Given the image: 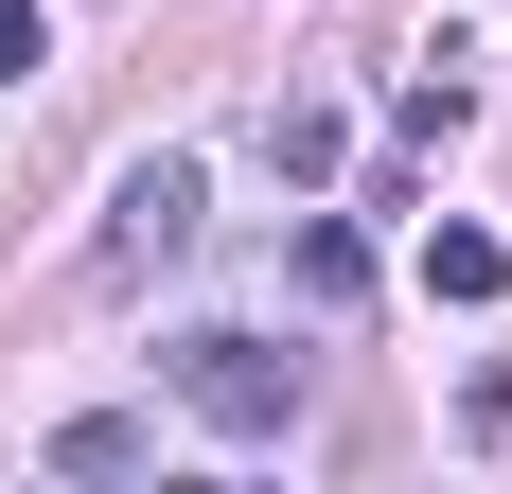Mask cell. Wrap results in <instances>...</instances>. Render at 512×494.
Returning a JSON list of instances; mask_svg holds the SVG:
<instances>
[{
  "mask_svg": "<svg viewBox=\"0 0 512 494\" xmlns=\"http://www.w3.org/2000/svg\"><path fill=\"white\" fill-rule=\"evenodd\" d=\"M301 300H318V318H354V300H371V247L336 230V212H301Z\"/></svg>",
  "mask_w": 512,
  "mask_h": 494,
  "instance_id": "obj_4",
  "label": "cell"
},
{
  "mask_svg": "<svg viewBox=\"0 0 512 494\" xmlns=\"http://www.w3.org/2000/svg\"><path fill=\"white\" fill-rule=\"evenodd\" d=\"M460 106H477V89H460V53H442V71H407V106H389V124H407V142H460Z\"/></svg>",
  "mask_w": 512,
  "mask_h": 494,
  "instance_id": "obj_6",
  "label": "cell"
},
{
  "mask_svg": "<svg viewBox=\"0 0 512 494\" xmlns=\"http://www.w3.org/2000/svg\"><path fill=\"white\" fill-rule=\"evenodd\" d=\"M36 53H53V18H36V0H0V89H18Z\"/></svg>",
  "mask_w": 512,
  "mask_h": 494,
  "instance_id": "obj_8",
  "label": "cell"
},
{
  "mask_svg": "<svg viewBox=\"0 0 512 494\" xmlns=\"http://www.w3.org/2000/svg\"><path fill=\"white\" fill-rule=\"evenodd\" d=\"M159 371H177L195 424H230V442H283V424H301V353H265V336H177Z\"/></svg>",
  "mask_w": 512,
  "mask_h": 494,
  "instance_id": "obj_1",
  "label": "cell"
},
{
  "mask_svg": "<svg viewBox=\"0 0 512 494\" xmlns=\"http://www.w3.org/2000/svg\"><path fill=\"white\" fill-rule=\"evenodd\" d=\"M265 159H283V195H318V177L354 159V124H336L318 89H283V106H265Z\"/></svg>",
  "mask_w": 512,
  "mask_h": 494,
  "instance_id": "obj_3",
  "label": "cell"
},
{
  "mask_svg": "<svg viewBox=\"0 0 512 494\" xmlns=\"http://www.w3.org/2000/svg\"><path fill=\"white\" fill-rule=\"evenodd\" d=\"M195 159H142V177H124V195H106V283H142V265H177V247H195Z\"/></svg>",
  "mask_w": 512,
  "mask_h": 494,
  "instance_id": "obj_2",
  "label": "cell"
},
{
  "mask_svg": "<svg viewBox=\"0 0 512 494\" xmlns=\"http://www.w3.org/2000/svg\"><path fill=\"white\" fill-rule=\"evenodd\" d=\"M424 300H512V247L495 230H424Z\"/></svg>",
  "mask_w": 512,
  "mask_h": 494,
  "instance_id": "obj_5",
  "label": "cell"
},
{
  "mask_svg": "<svg viewBox=\"0 0 512 494\" xmlns=\"http://www.w3.org/2000/svg\"><path fill=\"white\" fill-rule=\"evenodd\" d=\"M53 459H71V477H124V459H142V424H124V406H89V424H53Z\"/></svg>",
  "mask_w": 512,
  "mask_h": 494,
  "instance_id": "obj_7",
  "label": "cell"
}]
</instances>
